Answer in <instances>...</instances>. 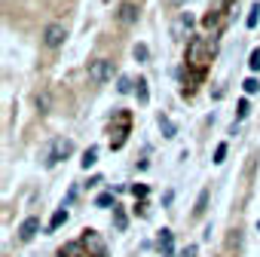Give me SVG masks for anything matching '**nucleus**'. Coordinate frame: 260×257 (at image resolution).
Here are the masks:
<instances>
[{"mask_svg":"<svg viewBox=\"0 0 260 257\" xmlns=\"http://www.w3.org/2000/svg\"><path fill=\"white\" fill-rule=\"evenodd\" d=\"M89 80H92L95 86L110 83V80H113V61H107V58H95V61L89 65Z\"/></svg>","mask_w":260,"mask_h":257,"instance_id":"1","label":"nucleus"},{"mask_svg":"<svg viewBox=\"0 0 260 257\" xmlns=\"http://www.w3.org/2000/svg\"><path fill=\"white\" fill-rule=\"evenodd\" d=\"M83 248L89 251V257H107V245H104V239H101V233H95V230H83Z\"/></svg>","mask_w":260,"mask_h":257,"instance_id":"2","label":"nucleus"},{"mask_svg":"<svg viewBox=\"0 0 260 257\" xmlns=\"http://www.w3.org/2000/svg\"><path fill=\"white\" fill-rule=\"evenodd\" d=\"M64 37H68V31H64V25H58V22L46 25V31H43V43H46L49 49H58V46L64 43Z\"/></svg>","mask_w":260,"mask_h":257,"instance_id":"3","label":"nucleus"},{"mask_svg":"<svg viewBox=\"0 0 260 257\" xmlns=\"http://www.w3.org/2000/svg\"><path fill=\"white\" fill-rule=\"evenodd\" d=\"M71 153H74V144H71L68 138H55V141H52V147H49V159H46V163H49V166H55L58 159H68Z\"/></svg>","mask_w":260,"mask_h":257,"instance_id":"4","label":"nucleus"},{"mask_svg":"<svg viewBox=\"0 0 260 257\" xmlns=\"http://www.w3.org/2000/svg\"><path fill=\"white\" fill-rule=\"evenodd\" d=\"M37 233H40V217H25L22 227H19V239L22 242H31Z\"/></svg>","mask_w":260,"mask_h":257,"instance_id":"5","label":"nucleus"},{"mask_svg":"<svg viewBox=\"0 0 260 257\" xmlns=\"http://www.w3.org/2000/svg\"><path fill=\"white\" fill-rule=\"evenodd\" d=\"M116 19H119L122 25H135V22H138V7H135V4H119Z\"/></svg>","mask_w":260,"mask_h":257,"instance_id":"6","label":"nucleus"},{"mask_svg":"<svg viewBox=\"0 0 260 257\" xmlns=\"http://www.w3.org/2000/svg\"><path fill=\"white\" fill-rule=\"evenodd\" d=\"M190 28H193V16L184 13V16H178V22L172 25V37H184V34H190Z\"/></svg>","mask_w":260,"mask_h":257,"instance_id":"7","label":"nucleus"},{"mask_svg":"<svg viewBox=\"0 0 260 257\" xmlns=\"http://www.w3.org/2000/svg\"><path fill=\"white\" fill-rule=\"evenodd\" d=\"M83 251H86V248H83V242H68L58 254H61V257H83Z\"/></svg>","mask_w":260,"mask_h":257,"instance_id":"8","label":"nucleus"},{"mask_svg":"<svg viewBox=\"0 0 260 257\" xmlns=\"http://www.w3.org/2000/svg\"><path fill=\"white\" fill-rule=\"evenodd\" d=\"M172 242H175V239H172V230H162V236H159V248H162L166 257H172Z\"/></svg>","mask_w":260,"mask_h":257,"instance_id":"9","label":"nucleus"},{"mask_svg":"<svg viewBox=\"0 0 260 257\" xmlns=\"http://www.w3.org/2000/svg\"><path fill=\"white\" fill-rule=\"evenodd\" d=\"M64 220H68V208H58V211L52 214V220H49V230H58Z\"/></svg>","mask_w":260,"mask_h":257,"instance_id":"10","label":"nucleus"},{"mask_svg":"<svg viewBox=\"0 0 260 257\" xmlns=\"http://www.w3.org/2000/svg\"><path fill=\"white\" fill-rule=\"evenodd\" d=\"M135 95H138V101H141V104H147L150 92H147V83H144V80H138V83H135Z\"/></svg>","mask_w":260,"mask_h":257,"instance_id":"11","label":"nucleus"},{"mask_svg":"<svg viewBox=\"0 0 260 257\" xmlns=\"http://www.w3.org/2000/svg\"><path fill=\"white\" fill-rule=\"evenodd\" d=\"M95 156H98V153H95V147H89V150L83 153V159H80V166H83V169H92V166H95Z\"/></svg>","mask_w":260,"mask_h":257,"instance_id":"12","label":"nucleus"},{"mask_svg":"<svg viewBox=\"0 0 260 257\" xmlns=\"http://www.w3.org/2000/svg\"><path fill=\"white\" fill-rule=\"evenodd\" d=\"M257 16H260V4H254V7H251V13H248L245 25H248V28H254V25H257Z\"/></svg>","mask_w":260,"mask_h":257,"instance_id":"13","label":"nucleus"},{"mask_svg":"<svg viewBox=\"0 0 260 257\" xmlns=\"http://www.w3.org/2000/svg\"><path fill=\"white\" fill-rule=\"evenodd\" d=\"M205 202H208V190H202V193H199V202H196V208H193V214H196V217L205 211Z\"/></svg>","mask_w":260,"mask_h":257,"instance_id":"14","label":"nucleus"},{"mask_svg":"<svg viewBox=\"0 0 260 257\" xmlns=\"http://www.w3.org/2000/svg\"><path fill=\"white\" fill-rule=\"evenodd\" d=\"M132 52H135V58H138V61H147V55H150V49H147L144 43H138V46H135Z\"/></svg>","mask_w":260,"mask_h":257,"instance_id":"15","label":"nucleus"},{"mask_svg":"<svg viewBox=\"0 0 260 257\" xmlns=\"http://www.w3.org/2000/svg\"><path fill=\"white\" fill-rule=\"evenodd\" d=\"M242 86H245V92H248V95H254V92H260V83H257L254 77H248V80H245Z\"/></svg>","mask_w":260,"mask_h":257,"instance_id":"16","label":"nucleus"},{"mask_svg":"<svg viewBox=\"0 0 260 257\" xmlns=\"http://www.w3.org/2000/svg\"><path fill=\"white\" fill-rule=\"evenodd\" d=\"M248 68H251V71H260V49H254V52H251V58H248Z\"/></svg>","mask_w":260,"mask_h":257,"instance_id":"17","label":"nucleus"},{"mask_svg":"<svg viewBox=\"0 0 260 257\" xmlns=\"http://www.w3.org/2000/svg\"><path fill=\"white\" fill-rule=\"evenodd\" d=\"M95 205H101V208H107V205H113V196H110V193H101V196L95 199Z\"/></svg>","mask_w":260,"mask_h":257,"instance_id":"18","label":"nucleus"},{"mask_svg":"<svg viewBox=\"0 0 260 257\" xmlns=\"http://www.w3.org/2000/svg\"><path fill=\"white\" fill-rule=\"evenodd\" d=\"M248 113H251V104H248V101L242 98V101H239V119H245Z\"/></svg>","mask_w":260,"mask_h":257,"instance_id":"19","label":"nucleus"},{"mask_svg":"<svg viewBox=\"0 0 260 257\" xmlns=\"http://www.w3.org/2000/svg\"><path fill=\"white\" fill-rule=\"evenodd\" d=\"M223 156H226V144H217V150H214V163H223Z\"/></svg>","mask_w":260,"mask_h":257,"instance_id":"20","label":"nucleus"},{"mask_svg":"<svg viewBox=\"0 0 260 257\" xmlns=\"http://www.w3.org/2000/svg\"><path fill=\"white\" fill-rule=\"evenodd\" d=\"M159 125H162V128H166V135H169V138H172V135H175V125H172V122H169V119H162V116H159Z\"/></svg>","mask_w":260,"mask_h":257,"instance_id":"21","label":"nucleus"},{"mask_svg":"<svg viewBox=\"0 0 260 257\" xmlns=\"http://www.w3.org/2000/svg\"><path fill=\"white\" fill-rule=\"evenodd\" d=\"M214 22H217V13H214V10H211V13H208V16H205V19H202V25H205V28H211V25H214Z\"/></svg>","mask_w":260,"mask_h":257,"instance_id":"22","label":"nucleus"},{"mask_svg":"<svg viewBox=\"0 0 260 257\" xmlns=\"http://www.w3.org/2000/svg\"><path fill=\"white\" fill-rule=\"evenodd\" d=\"M132 86H135V83H132V80H125V77H122V80H119V92H132Z\"/></svg>","mask_w":260,"mask_h":257,"instance_id":"23","label":"nucleus"},{"mask_svg":"<svg viewBox=\"0 0 260 257\" xmlns=\"http://www.w3.org/2000/svg\"><path fill=\"white\" fill-rule=\"evenodd\" d=\"M37 107L46 110V107H49V95H37Z\"/></svg>","mask_w":260,"mask_h":257,"instance_id":"24","label":"nucleus"},{"mask_svg":"<svg viewBox=\"0 0 260 257\" xmlns=\"http://www.w3.org/2000/svg\"><path fill=\"white\" fill-rule=\"evenodd\" d=\"M132 193H135V196H141V199H144V196H147V187H144V184H135V187H132Z\"/></svg>","mask_w":260,"mask_h":257,"instance_id":"25","label":"nucleus"},{"mask_svg":"<svg viewBox=\"0 0 260 257\" xmlns=\"http://www.w3.org/2000/svg\"><path fill=\"white\" fill-rule=\"evenodd\" d=\"M116 230H125V214L122 211H116Z\"/></svg>","mask_w":260,"mask_h":257,"instance_id":"26","label":"nucleus"},{"mask_svg":"<svg viewBox=\"0 0 260 257\" xmlns=\"http://www.w3.org/2000/svg\"><path fill=\"white\" fill-rule=\"evenodd\" d=\"M172 4H175V7H181V4H184V0H172Z\"/></svg>","mask_w":260,"mask_h":257,"instance_id":"27","label":"nucleus"},{"mask_svg":"<svg viewBox=\"0 0 260 257\" xmlns=\"http://www.w3.org/2000/svg\"><path fill=\"white\" fill-rule=\"evenodd\" d=\"M257 230H260V223H257Z\"/></svg>","mask_w":260,"mask_h":257,"instance_id":"28","label":"nucleus"}]
</instances>
